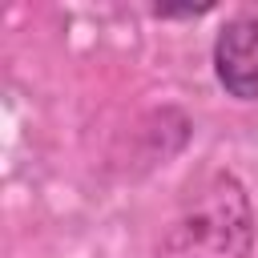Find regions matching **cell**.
Instances as JSON below:
<instances>
[{
	"label": "cell",
	"instance_id": "1",
	"mask_svg": "<svg viewBox=\"0 0 258 258\" xmlns=\"http://www.w3.org/2000/svg\"><path fill=\"white\" fill-rule=\"evenodd\" d=\"M254 238L258 214L250 189L234 173H214L169 222L153 258H250Z\"/></svg>",
	"mask_w": 258,
	"mask_h": 258
},
{
	"label": "cell",
	"instance_id": "2",
	"mask_svg": "<svg viewBox=\"0 0 258 258\" xmlns=\"http://www.w3.org/2000/svg\"><path fill=\"white\" fill-rule=\"evenodd\" d=\"M210 60L234 101H258V12H234L218 28Z\"/></svg>",
	"mask_w": 258,
	"mask_h": 258
}]
</instances>
